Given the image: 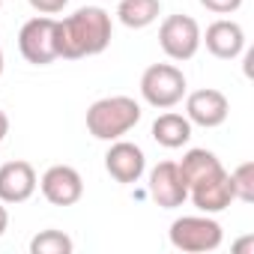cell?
Here are the masks:
<instances>
[{
    "mask_svg": "<svg viewBox=\"0 0 254 254\" xmlns=\"http://www.w3.org/2000/svg\"><path fill=\"white\" fill-rule=\"evenodd\" d=\"M108 42H111V15L102 6H84L75 15L57 21V51L63 60L102 54Z\"/></svg>",
    "mask_w": 254,
    "mask_h": 254,
    "instance_id": "obj_1",
    "label": "cell"
},
{
    "mask_svg": "<svg viewBox=\"0 0 254 254\" xmlns=\"http://www.w3.org/2000/svg\"><path fill=\"white\" fill-rule=\"evenodd\" d=\"M141 123V105L132 96H108L87 108V132L96 141H120Z\"/></svg>",
    "mask_w": 254,
    "mask_h": 254,
    "instance_id": "obj_2",
    "label": "cell"
},
{
    "mask_svg": "<svg viewBox=\"0 0 254 254\" xmlns=\"http://www.w3.org/2000/svg\"><path fill=\"white\" fill-rule=\"evenodd\" d=\"M171 245L177 251H189V254H203V251H215L224 239L221 224L215 218L203 215H183L171 224Z\"/></svg>",
    "mask_w": 254,
    "mask_h": 254,
    "instance_id": "obj_3",
    "label": "cell"
},
{
    "mask_svg": "<svg viewBox=\"0 0 254 254\" xmlns=\"http://www.w3.org/2000/svg\"><path fill=\"white\" fill-rule=\"evenodd\" d=\"M141 96L153 108H174L186 96V75L171 63H156L141 75Z\"/></svg>",
    "mask_w": 254,
    "mask_h": 254,
    "instance_id": "obj_4",
    "label": "cell"
},
{
    "mask_svg": "<svg viewBox=\"0 0 254 254\" xmlns=\"http://www.w3.org/2000/svg\"><path fill=\"white\" fill-rule=\"evenodd\" d=\"M18 48H21V57L33 66L54 63L60 57V51H57V18H51V15L30 18L18 33Z\"/></svg>",
    "mask_w": 254,
    "mask_h": 254,
    "instance_id": "obj_5",
    "label": "cell"
},
{
    "mask_svg": "<svg viewBox=\"0 0 254 254\" xmlns=\"http://www.w3.org/2000/svg\"><path fill=\"white\" fill-rule=\"evenodd\" d=\"M200 27L191 15H168L159 27V45L171 60H191L200 48Z\"/></svg>",
    "mask_w": 254,
    "mask_h": 254,
    "instance_id": "obj_6",
    "label": "cell"
},
{
    "mask_svg": "<svg viewBox=\"0 0 254 254\" xmlns=\"http://www.w3.org/2000/svg\"><path fill=\"white\" fill-rule=\"evenodd\" d=\"M39 189H42V197L48 203H54V206H75L84 197V180L69 165L48 168L42 174V180H39Z\"/></svg>",
    "mask_w": 254,
    "mask_h": 254,
    "instance_id": "obj_7",
    "label": "cell"
},
{
    "mask_svg": "<svg viewBox=\"0 0 254 254\" xmlns=\"http://www.w3.org/2000/svg\"><path fill=\"white\" fill-rule=\"evenodd\" d=\"M227 114H230V102L221 90L203 87V90H194V93L186 96V117L194 126L215 129V126H221L227 120Z\"/></svg>",
    "mask_w": 254,
    "mask_h": 254,
    "instance_id": "obj_8",
    "label": "cell"
},
{
    "mask_svg": "<svg viewBox=\"0 0 254 254\" xmlns=\"http://www.w3.org/2000/svg\"><path fill=\"white\" fill-rule=\"evenodd\" d=\"M150 197L162 209H177L189 197V186L177 168V162H162L150 171Z\"/></svg>",
    "mask_w": 254,
    "mask_h": 254,
    "instance_id": "obj_9",
    "label": "cell"
},
{
    "mask_svg": "<svg viewBox=\"0 0 254 254\" xmlns=\"http://www.w3.org/2000/svg\"><path fill=\"white\" fill-rule=\"evenodd\" d=\"M144 168H147V159H144V150L138 144H129V141H114L111 150L105 153V171L123 183V186H132L144 177Z\"/></svg>",
    "mask_w": 254,
    "mask_h": 254,
    "instance_id": "obj_10",
    "label": "cell"
},
{
    "mask_svg": "<svg viewBox=\"0 0 254 254\" xmlns=\"http://www.w3.org/2000/svg\"><path fill=\"white\" fill-rule=\"evenodd\" d=\"M39 180H36V171L30 162H6L0 165V200L3 203H24L33 197Z\"/></svg>",
    "mask_w": 254,
    "mask_h": 254,
    "instance_id": "obj_11",
    "label": "cell"
},
{
    "mask_svg": "<svg viewBox=\"0 0 254 254\" xmlns=\"http://www.w3.org/2000/svg\"><path fill=\"white\" fill-rule=\"evenodd\" d=\"M200 42H206V51L218 60H233L245 51V33L236 21L230 18H218L206 27V36H200Z\"/></svg>",
    "mask_w": 254,
    "mask_h": 254,
    "instance_id": "obj_12",
    "label": "cell"
},
{
    "mask_svg": "<svg viewBox=\"0 0 254 254\" xmlns=\"http://www.w3.org/2000/svg\"><path fill=\"white\" fill-rule=\"evenodd\" d=\"M189 197H191L194 206H197L200 212H206V215L224 212V209L233 203V186H230L227 171H221V174H215V177H209V180L191 186V189H189Z\"/></svg>",
    "mask_w": 254,
    "mask_h": 254,
    "instance_id": "obj_13",
    "label": "cell"
},
{
    "mask_svg": "<svg viewBox=\"0 0 254 254\" xmlns=\"http://www.w3.org/2000/svg\"><path fill=\"white\" fill-rule=\"evenodd\" d=\"M153 141L162 144L165 150H180V147H186V144L191 141V123H189V117L174 114V111L162 114V117L153 123Z\"/></svg>",
    "mask_w": 254,
    "mask_h": 254,
    "instance_id": "obj_14",
    "label": "cell"
},
{
    "mask_svg": "<svg viewBox=\"0 0 254 254\" xmlns=\"http://www.w3.org/2000/svg\"><path fill=\"white\" fill-rule=\"evenodd\" d=\"M177 168H180V174H183V180H186L189 189L224 171L221 162H218V156L209 153V150H189L183 156V162H177Z\"/></svg>",
    "mask_w": 254,
    "mask_h": 254,
    "instance_id": "obj_15",
    "label": "cell"
},
{
    "mask_svg": "<svg viewBox=\"0 0 254 254\" xmlns=\"http://www.w3.org/2000/svg\"><path fill=\"white\" fill-rule=\"evenodd\" d=\"M159 15H162V3H159V0H120V6H117L120 24H126L129 30H144Z\"/></svg>",
    "mask_w": 254,
    "mask_h": 254,
    "instance_id": "obj_16",
    "label": "cell"
},
{
    "mask_svg": "<svg viewBox=\"0 0 254 254\" xmlns=\"http://www.w3.org/2000/svg\"><path fill=\"white\" fill-rule=\"evenodd\" d=\"M75 242L63 230H42L30 239V254H72Z\"/></svg>",
    "mask_w": 254,
    "mask_h": 254,
    "instance_id": "obj_17",
    "label": "cell"
},
{
    "mask_svg": "<svg viewBox=\"0 0 254 254\" xmlns=\"http://www.w3.org/2000/svg\"><path fill=\"white\" fill-rule=\"evenodd\" d=\"M227 177H230V186H233V200L254 203V162H242Z\"/></svg>",
    "mask_w": 254,
    "mask_h": 254,
    "instance_id": "obj_18",
    "label": "cell"
},
{
    "mask_svg": "<svg viewBox=\"0 0 254 254\" xmlns=\"http://www.w3.org/2000/svg\"><path fill=\"white\" fill-rule=\"evenodd\" d=\"M200 6L215 12V15H230L242 6V0H200Z\"/></svg>",
    "mask_w": 254,
    "mask_h": 254,
    "instance_id": "obj_19",
    "label": "cell"
},
{
    "mask_svg": "<svg viewBox=\"0 0 254 254\" xmlns=\"http://www.w3.org/2000/svg\"><path fill=\"white\" fill-rule=\"evenodd\" d=\"M27 3L39 12V15H57L69 6V0H27Z\"/></svg>",
    "mask_w": 254,
    "mask_h": 254,
    "instance_id": "obj_20",
    "label": "cell"
},
{
    "mask_svg": "<svg viewBox=\"0 0 254 254\" xmlns=\"http://www.w3.org/2000/svg\"><path fill=\"white\" fill-rule=\"evenodd\" d=\"M6 227H9V212H6V203L0 200V236L6 233Z\"/></svg>",
    "mask_w": 254,
    "mask_h": 254,
    "instance_id": "obj_21",
    "label": "cell"
},
{
    "mask_svg": "<svg viewBox=\"0 0 254 254\" xmlns=\"http://www.w3.org/2000/svg\"><path fill=\"white\" fill-rule=\"evenodd\" d=\"M9 135V117L3 114V111H0V141H3Z\"/></svg>",
    "mask_w": 254,
    "mask_h": 254,
    "instance_id": "obj_22",
    "label": "cell"
},
{
    "mask_svg": "<svg viewBox=\"0 0 254 254\" xmlns=\"http://www.w3.org/2000/svg\"><path fill=\"white\" fill-rule=\"evenodd\" d=\"M251 245H254V239H251V236H245V239H239V242H236V251H245V248H251Z\"/></svg>",
    "mask_w": 254,
    "mask_h": 254,
    "instance_id": "obj_23",
    "label": "cell"
},
{
    "mask_svg": "<svg viewBox=\"0 0 254 254\" xmlns=\"http://www.w3.org/2000/svg\"><path fill=\"white\" fill-rule=\"evenodd\" d=\"M0 75H3V45H0Z\"/></svg>",
    "mask_w": 254,
    "mask_h": 254,
    "instance_id": "obj_24",
    "label": "cell"
},
{
    "mask_svg": "<svg viewBox=\"0 0 254 254\" xmlns=\"http://www.w3.org/2000/svg\"><path fill=\"white\" fill-rule=\"evenodd\" d=\"M0 3H3V0H0Z\"/></svg>",
    "mask_w": 254,
    "mask_h": 254,
    "instance_id": "obj_25",
    "label": "cell"
}]
</instances>
